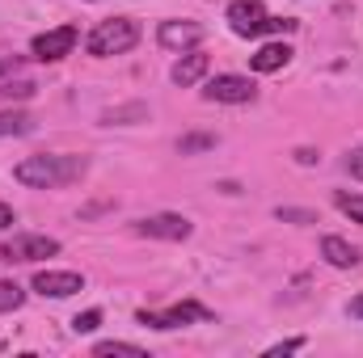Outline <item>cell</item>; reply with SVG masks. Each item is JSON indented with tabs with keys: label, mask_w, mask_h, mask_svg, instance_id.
Listing matches in <instances>:
<instances>
[{
	"label": "cell",
	"mask_w": 363,
	"mask_h": 358,
	"mask_svg": "<svg viewBox=\"0 0 363 358\" xmlns=\"http://www.w3.org/2000/svg\"><path fill=\"white\" fill-rule=\"evenodd\" d=\"M89 173V156L81 152H38V156H26L13 165V181L30 185V190H60V185H72Z\"/></svg>",
	"instance_id": "1"
},
{
	"label": "cell",
	"mask_w": 363,
	"mask_h": 358,
	"mask_svg": "<svg viewBox=\"0 0 363 358\" xmlns=\"http://www.w3.org/2000/svg\"><path fill=\"white\" fill-rule=\"evenodd\" d=\"M224 21L237 38H262V34H291L296 30L291 17H271L262 0H233Z\"/></svg>",
	"instance_id": "2"
},
{
	"label": "cell",
	"mask_w": 363,
	"mask_h": 358,
	"mask_svg": "<svg viewBox=\"0 0 363 358\" xmlns=\"http://www.w3.org/2000/svg\"><path fill=\"white\" fill-rule=\"evenodd\" d=\"M135 42H140V21L135 17H110V21H97L89 30L85 51L93 59H110V55H127Z\"/></svg>",
	"instance_id": "3"
},
{
	"label": "cell",
	"mask_w": 363,
	"mask_h": 358,
	"mask_svg": "<svg viewBox=\"0 0 363 358\" xmlns=\"http://www.w3.org/2000/svg\"><path fill=\"white\" fill-rule=\"evenodd\" d=\"M55 253H60V241L43 236V232H17L0 245L4 266H26V262H43V258H55Z\"/></svg>",
	"instance_id": "4"
},
{
	"label": "cell",
	"mask_w": 363,
	"mask_h": 358,
	"mask_svg": "<svg viewBox=\"0 0 363 358\" xmlns=\"http://www.w3.org/2000/svg\"><path fill=\"white\" fill-rule=\"evenodd\" d=\"M135 321L140 325H148V329H161V333H169V329H186V325H194V321H211V312L203 308V304H194V299H186V304H174V308H161V312H135Z\"/></svg>",
	"instance_id": "5"
},
{
	"label": "cell",
	"mask_w": 363,
	"mask_h": 358,
	"mask_svg": "<svg viewBox=\"0 0 363 358\" xmlns=\"http://www.w3.org/2000/svg\"><path fill=\"white\" fill-rule=\"evenodd\" d=\"M135 236H148V241H190L194 236V224L186 215H174V211H157V215H144L131 224Z\"/></svg>",
	"instance_id": "6"
},
{
	"label": "cell",
	"mask_w": 363,
	"mask_h": 358,
	"mask_svg": "<svg viewBox=\"0 0 363 358\" xmlns=\"http://www.w3.org/2000/svg\"><path fill=\"white\" fill-rule=\"evenodd\" d=\"M254 97H258V85L250 76H237V72L211 76L203 85V101H220V105H250Z\"/></svg>",
	"instance_id": "7"
},
{
	"label": "cell",
	"mask_w": 363,
	"mask_h": 358,
	"mask_svg": "<svg viewBox=\"0 0 363 358\" xmlns=\"http://www.w3.org/2000/svg\"><path fill=\"white\" fill-rule=\"evenodd\" d=\"M77 25H60V30H47V34H38L34 42H30V51H34V59H43V64H60V59H68L72 55V47H77Z\"/></svg>",
	"instance_id": "8"
},
{
	"label": "cell",
	"mask_w": 363,
	"mask_h": 358,
	"mask_svg": "<svg viewBox=\"0 0 363 358\" xmlns=\"http://www.w3.org/2000/svg\"><path fill=\"white\" fill-rule=\"evenodd\" d=\"M34 291L47 299H68L77 291H85V278L77 270H38L34 274Z\"/></svg>",
	"instance_id": "9"
},
{
	"label": "cell",
	"mask_w": 363,
	"mask_h": 358,
	"mask_svg": "<svg viewBox=\"0 0 363 358\" xmlns=\"http://www.w3.org/2000/svg\"><path fill=\"white\" fill-rule=\"evenodd\" d=\"M157 42H161L165 51H194V47L203 42V25H199V21H161Z\"/></svg>",
	"instance_id": "10"
},
{
	"label": "cell",
	"mask_w": 363,
	"mask_h": 358,
	"mask_svg": "<svg viewBox=\"0 0 363 358\" xmlns=\"http://www.w3.org/2000/svg\"><path fill=\"white\" fill-rule=\"evenodd\" d=\"M207 68H211V59H207L203 51H182V59L174 64L169 81H174V85H182V89H190V85H199V81L207 76Z\"/></svg>",
	"instance_id": "11"
},
{
	"label": "cell",
	"mask_w": 363,
	"mask_h": 358,
	"mask_svg": "<svg viewBox=\"0 0 363 358\" xmlns=\"http://www.w3.org/2000/svg\"><path fill=\"white\" fill-rule=\"evenodd\" d=\"M321 258H325L334 270H355L363 262V253L351 245V241H342V236H325V241H321Z\"/></svg>",
	"instance_id": "12"
},
{
	"label": "cell",
	"mask_w": 363,
	"mask_h": 358,
	"mask_svg": "<svg viewBox=\"0 0 363 358\" xmlns=\"http://www.w3.org/2000/svg\"><path fill=\"white\" fill-rule=\"evenodd\" d=\"M291 64V47L287 42H267V47H258L254 55H250V68L254 72H279V68H287Z\"/></svg>",
	"instance_id": "13"
},
{
	"label": "cell",
	"mask_w": 363,
	"mask_h": 358,
	"mask_svg": "<svg viewBox=\"0 0 363 358\" xmlns=\"http://www.w3.org/2000/svg\"><path fill=\"white\" fill-rule=\"evenodd\" d=\"M34 131V118L26 110H0V139L9 135H30Z\"/></svg>",
	"instance_id": "14"
},
{
	"label": "cell",
	"mask_w": 363,
	"mask_h": 358,
	"mask_svg": "<svg viewBox=\"0 0 363 358\" xmlns=\"http://www.w3.org/2000/svg\"><path fill=\"white\" fill-rule=\"evenodd\" d=\"M334 207L351 219V224H363V194H347V190H334Z\"/></svg>",
	"instance_id": "15"
},
{
	"label": "cell",
	"mask_w": 363,
	"mask_h": 358,
	"mask_svg": "<svg viewBox=\"0 0 363 358\" xmlns=\"http://www.w3.org/2000/svg\"><path fill=\"white\" fill-rule=\"evenodd\" d=\"M110 354L144 358V346H135V342H97V346H93V358H110Z\"/></svg>",
	"instance_id": "16"
},
{
	"label": "cell",
	"mask_w": 363,
	"mask_h": 358,
	"mask_svg": "<svg viewBox=\"0 0 363 358\" xmlns=\"http://www.w3.org/2000/svg\"><path fill=\"white\" fill-rule=\"evenodd\" d=\"M26 304V291L17 287V282H9V278H0V312H17Z\"/></svg>",
	"instance_id": "17"
},
{
	"label": "cell",
	"mask_w": 363,
	"mask_h": 358,
	"mask_svg": "<svg viewBox=\"0 0 363 358\" xmlns=\"http://www.w3.org/2000/svg\"><path fill=\"white\" fill-rule=\"evenodd\" d=\"M144 114H148L144 105H118V110H106V114H101V122H106V127H114V122L123 127L127 118H144Z\"/></svg>",
	"instance_id": "18"
},
{
	"label": "cell",
	"mask_w": 363,
	"mask_h": 358,
	"mask_svg": "<svg viewBox=\"0 0 363 358\" xmlns=\"http://www.w3.org/2000/svg\"><path fill=\"white\" fill-rule=\"evenodd\" d=\"M0 97L26 101V97H34V81H4V85H0Z\"/></svg>",
	"instance_id": "19"
},
{
	"label": "cell",
	"mask_w": 363,
	"mask_h": 358,
	"mask_svg": "<svg viewBox=\"0 0 363 358\" xmlns=\"http://www.w3.org/2000/svg\"><path fill=\"white\" fill-rule=\"evenodd\" d=\"M178 148H182V156H190V152H207V148H216V135H186Z\"/></svg>",
	"instance_id": "20"
},
{
	"label": "cell",
	"mask_w": 363,
	"mask_h": 358,
	"mask_svg": "<svg viewBox=\"0 0 363 358\" xmlns=\"http://www.w3.org/2000/svg\"><path fill=\"white\" fill-rule=\"evenodd\" d=\"M97 325H101V312H97V308H89V312H81V316L72 321V329H77V333H93Z\"/></svg>",
	"instance_id": "21"
},
{
	"label": "cell",
	"mask_w": 363,
	"mask_h": 358,
	"mask_svg": "<svg viewBox=\"0 0 363 358\" xmlns=\"http://www.w3.org/2000/svg\"><path fill=\"white\" fill-rule=\"evenodd\" d=\"M342 169H347V173H351L355 181H363V148H351V152H347Z\"/></svg>",
	"instance_id": "22"
},
{
	"label": "cell",
	"mask_w": 363,
	"mask_h": 358,
	"mask_svg": "<svg viewBox=\"0 0 363 358\" xmlns=\"http://www.w3.org/2000/svg\"><path fill=\"white\" fill-rule=\"evenodd\" d=\"M274 215H279V219H291V224H317L313 211H296V207H279Z\"/></svg>",
	"instance_id": "23"
},
{
	"label": "cell",
	"mask_w": 363,
	"mask_h": 358,
	"mask_svg": "<svg viewBox=\"0 0 363 358\" xmlns=\"http://www.w3.org/2000/svg\"><path fill=\"white\" fill-rule=\"evenodd\" d=\"M296 350H304V337H287V342H279L267 350V358H283V354H296Z\"/></svg>",
	"instance_id": "24"
},
{
	"label": "cell",
	"mask_w": 363,
	"mask_h": 358,
	"mask_svg": "<svg viewBox=\"0 0 363 358\" xmlns=\"http://www.w3.org/2000/svg\"><path fill=\"white\" fill-rule=\"evenodd\" d=\"M17 72H21V55H4V59H0V85L13 81Z\"/></svg>",
	"instance_id": "25"
},
{
	"label": "cell",
	"mask_w": 363,
	"mask_h": 358,
	"mask_svg": "<svg viewBox=\"0 0 363 358\" xmlns=\"http://www.w3.org/2000/svg\"><path fill=\"white\" fill-rule=\"evenodd\" d=\"M13 224H17L13 207H9V202H0V232H4V228H13Z\"/></svg>",
	"instance_id": "26"
},
{
	"label": "cell",
	"mask_w": 363,
	"mask_h": 358,
	"mask_svg": "<svg viewBox=\"0 0 363 358\" xmlns=\"http://www.w3.org/2000/svg\"><path fill=\"white\" fill-rule=\"evenodd\" d=\"M347 312H351V316H355V321H363V295H355V299H351V304H347Z\"/></svg>",
	"instance_id": "27"
},
{
	"label": "cell",
	"mask_w": 363,
	"mask_h": 358,
	"mask_svg": "<svg viewBox=\"0 0 363 358\" xmlns=\"http://www.w3.org/2000/svg\"><path fill=\"white\" fill-rule=\"evenodd\" d=\"M296 161H300V165H313V161H321V156H317V152H308V148H300V152H296Z\"/></svg>",
	"instance_id": "28"
},
{
	"label": "cell",
	"mask_w": 363,
	"mask_h": 358,
	"mask_svg": "<svg viewBox=\"0 0 363 358\" xmlns=\"http://www.w3.org/2000/svg\"><path fill=\"white\" fill-rule=\"evenodd\" d=\"M0 350H4V342H0Z\"/></svg>",
	"instance_id": "29"
}]
</instances>
